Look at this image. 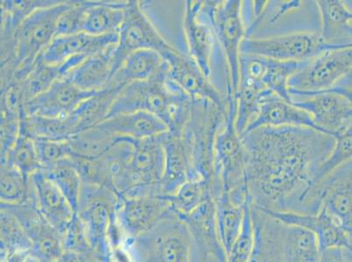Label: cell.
<instances>
[{"label": "cell", "instance_id": "6da1fadb", "mask_svg": "<svg viewBox=\"0 0 352 262\" xmlns=\"http://www.w3.org/2000/svg\"><path fill=\"white\" fill-rule=\"evenodd\" d=\"M252 206L302 213L334 137L307 127H262L242 136Z\"/></svg>", "mask_w": 352, "mask_h": 262}, {"label": "cell", "instance_id": "7a4b0ae2", "mask_svg": "<svg viewBox=\"0 0 352 262\" xmlns=\"http://www.w3.org/2000/svg\"><path fill=\"white\" fill-rule=\"evenodd\" d=\"M193 101L168 78V64L165 62L161 71L153 78L124 87L114 101L107 117L137 111L148 112L161 119L168 131L180 132L190 117Z\"/></svg>", "mask_w": 352, "mask_h": 262}, {"label": "cell", "instance_id": "3957f363", "mask_svg": "<svg viewBox=\"0 0 352 262\" xmlns=\"http://www.w3.org/2000/svg\"><path fill=\"white\" fill-rule=\"evenodd\" d=\"M70 1H59L28 16L14 35V59L11 68L1 71V88L12 81L22 82L34 69L41 54L56 36L60 15Z\"/></svg>", "mask_w": 352, "mask_h": 262}, {"label": "cell", "instance_id": "277c9868", "mask_svg": "<svg viewBox=\"0 0 352 262\" xmlns=\"http://www.w3.org/2000/svg\"><path fill=\"white\" fill-rule=\"evenodd\" d=\"M226 123L217 133L214 145V169L217 184L223 193L239 206L250 200L246 180V153L242 136L236 127L238 101L234 95H226Z\"/></svg>", "mask_w": 352, "mask_h": 262}, {"label": "cell", "instance_id": "5b68a950", "mask_svg": "<svg viewBox=\"0 0 352 262\" xmlns=\"http://www.w3.org/2000/svg\"><path fill=\"white\" fill-rule=\"evenodd\" d=\"M242 11L243 1L239 0L201 2V14L212 25L228 66L227 95L234 97L239 91L241 45L246 38Z\"/></svg>", "mask_w": 352, "mask_h": 262}, {"label": "cell", "instance_id": "8992f818", "mask_svg": "<svg viewBox=\"0 0 352 262\" xmlns=\"http://www.w3.org/2000/svg\"><path fill=\"white\" fill-rule=\"evenodd\" d=\"M305 62H280L267 57L243 54L239 60V85L235 97L257 98L265 91H272L292 102L289 81Z\"/></svg>", "mask_w": 352, "mask_h": 262}, {"label": "cell", "instance_id": "52a82bcc", "mask_svg": "<svg viewBox=\"0 0 352 262\" xmlns=\"http://www.w3.org/2000/svg\"><path fill=\"white\" fill-rule=\"evenodd\" d=\"M132 251L136 262H192L190 235L177 215L133 239Z\"/></svg>", "mask_w": 352, "mask_h": 262}, {"label": "cell", "instance_id": "ba28073f", "mask_svg": "<svg viewBox=\"0 0 352 262\" xmlns=\"http://www.w3.org/2000/svg\"><path fill=\"white\" fill-rule=\"evenodd\" d=\"M120 202V195L111 188L82 183L76 213L87 229L92 248L107 261H110L109 228L118 215Z\"/></svg>", "mask_w": 352, "mask_h": 262}, {"label": "cell", "instance_id": "9c48e42d", "mask_svg": "<svg viewBox=\"0 0 352 262\" xmlns=\"http://www.w3.org/2000/svg\"><path fill=\"white\" fill-rule=\"evenodd\" d=\"M321 209L352 232V160L335 169L309 191L302 213H316Z\"/></svg>", "mask_w": 352, "mask_h": 262}, {"label": "cell", "instance_id": "30bf717a", "mask_svg": "<svg viewBox=\"0 0 352 262\" xmlns=\"http://www.w3.org/2000/svg\"><path fill=\"white\" fill-rule=\"evenodd\" d=\"M163 134L142 140L130 139L133 152L128 168L126 191L122 197L162 196L161 181L165 167Z\"/></svg>", "mask_w": 352, "mask_h": 262}, {"label": "cell", "instance_id": "8fae6325", "mask_svg": "<svg viewBox=\"0 0 352 262\" xmlns=\"http://www.w3.org/2000/svg\"><path fill=\"white\" fill-rule=\"evenodd\" d=\"M350 46H331L323 43L320 34L298 32L263 39L245 38L241 45V53L280 62H300L314 59L326 51Z\"/></svg>", "mask_w": 352, "mask_h": 262}, {"label": "cell", "instance_id": "7c38bea8", "mask_svg": "<svg viewBox=\"0 0 352 262\" xmlns=\"http://www.w3.org/2000/svg\"><path fill=\"white\" fill-rule=\"evenodd\" d=\"M176 47L165 40L145 12L140 1H128L126 17L114 50V73L131 53L140 50H153L163 57Z\"/></svg>", "mask_w": 352, "mask_h": 262}, {"label": "cell", "instance_id": "4fadbf2b", "mask_svg": "<svg viewBox=\"0 0 352 262\" xmlns=\"http://www.w3.org/2000/svg\"><path fill=\"white\" fill-rule=\"evenodd\" d=\"M133 152L131 139L122 137L97 158L72 156L70 159L81 176L82 183L103 185L122 197L126 191L128 168Z\"/></svg>", "mask_w": 352, "mask_h": 262}, {"label": "cell", "instance_id": "5bb4252c", "mask_svg": "<svg viewBox=\"0 0 352 262\" xmlns=\"http://www.w3.org/2000/svg\"><path fill=\"white\" fill-rule=\"evenodd\" d=\"M352 71V45L306 60L290 79L289 91L316 93L335 87Z\"/></svg>", "mask_w": 352, "mask_h": 262}, {"label": "cell", "instance_id": "9a60e30c", "mask_svg": "<svg viewBox=\"0 0 352 262\" xmlns=\"http://www.w3.org/2000/svg\"><path fill=\"white\" fill-rule=\"evenodd\" d=\"M294 106L308 112L319 131L335 137L352 123V106L337 93L289 91Z\"/></svg>", "mask_w": 352, "mask_h": 262}, {"label": "cell", "instance_id": "2e32d148", "mask_svg": "<svg viewBox=\"0 0 352 262\" xmlns=\"http://www.w3.org/2000/svg\"><path fill=\"white\" fill-rule=\"evenodd\" d=\"M176 215L170 198L144 195L121 197L118 218L124 233L135 239L151 232L163 220Z\"/></svg>", "mask_w": 352, "mask_h": 262}, {"label": "cell", "instance_id": "e0dca14e", "mask_svg": "<svg viewBox=\"0 0 352 262\" xmlns=\"http://www.w3.org/2000/svg\"><path fill=\"white\" fill-rule=\"evenodd\" d=\"M1 209L11 212L25 229L33 244V254L43 262H57L64 252L62 233L44 218L35 204L34 196L28 202L8 204Z\"/></svg>", "mask_w": 352, "mask_h": 262}, {"label": "cell", "instance_id": "ac0fdd59", "mask_svg": "<svg viewBox=\"0 0 352 262\" xmlns=\"http://www.w3.org/2000/svg\"><path fill=\"white\" fill-rule=\"evenodd\" d=\"M179 218L190 235L192 262H226V251L217 232L212 198L204 201L193 212Z\"/></svg>", "mask_w": 352, "mask_h": 262}, {"label": "cell", "instance_id": "d6986e66", "mask_svg": "<svg viewBox=\"0 0 352 262\" xmlns=\"http://www.w3.org/2000/svg\"><path fill=\"white\" fill-rule=\"evenodd\" d=\"M168 64V78L193 99H204L227 110L223 97L187 53L175 49L163 57Z\"/></svg>", "mask_w": 352, "mask_h": 262}, {"label": "cell", "instance_id": "ffe728a7", "mask_svg": "<svg viewBox=\"0 0 352 262\" xmlns=\"http://www.w3.org/2000/svg\"><path fill=\"white\" fill-rule=\"evenodd\" d=\"M265 211L287 225L300 226L313 233L318 239L322 252L333 248L352 250V232L325 210L316 213Z\"/></svg>", "mask_w": 352, "mask_h": 262}, {"label": "cell", "instance_id": "44dd1931", "mask_svg": "<svg viewBox=\"0 0 352 262\" xmlns=\"http://www.w3.org/2000/svg\"><path fill=\"white\" fill-rule=\"evenodd\" d=\"M201 2L186 1L184 6V33L188 56L196 62L209 78L217 38L212 25L201 12Z\"/></svg>", "mask_w": 352, "mask_h": 262}, {"label": "cell", "instance_id": "7402d4cb", "mask_svg": "<svg viewBox=\"0 0 352 262\" xmlns=\"http://www.w3.org/2000/svg\"><path fill=\"white\" fill-rule=\"evenodd\" d=\"M97 93L82 91L68 79L59 80L46 91L25 102L21 114L47 118L64 117Z\"/></svg>", "mask_w": 352, "mask_h": 262}, {"label": "cell", "instance_id": "603a6c76", "mask_svg": "<svg viewBox=\"0 0 352 262\" xmlns=\"http://www.w3.org/2000/svg\"><path fill=\"white\" fill-rule=\"evenodd\" d=\"M289 126L307 127L319 131L308 112L294 106L292 102L274 92L265 91L259 97L254 118L243 135L262 127Z\"/></svg>", "mask_w": 352, "mask_h": 262}, {"label": "cell", "instance_id": "cb8c5ba5", "mask_svg": "<svg viewBox=\"0 0 352 262\" xmlns=\"http://www.w3.org/2000/svg\"><path fill=\"white\" fill-rule=\"evenodd\" d=\"M254 247L249 262H287L286 224L252 206Z\"/></svg>", "mask_w": 352, "mask_h": 262}, {"label": "cell", "instance_id": "d4e9b609", "mask_svg": "<svg viewBox=\"0 0 352 262\" xmlns=\"http://www.w3.org/2000/svg\"><path fill=\"white\" fill-rule=\"evenodd\" d=\"M118 43V33L95 36L80 33L56 37L41 54L40 59L49 65H59L73 57H89Z\"/></svg>", "mask_w": 352, "mask_h": 262}, {"label": "cell", "instance_id": "484cf974", "mask_svg": "<svg viewBox=\"0 0 352 262\" xmlns=\"http://www.w3.org/2000/svg\"><path fill=\"white\" fill-rule=\"evenodd\" d=\"M30 181L37 209L54 228L63 233L76 213L72 204L50 180L46 171L35 172Z\"/></svg>", "mask_w": 352, "mask_h": 262}, {"label": "cell", "instance_id": "4316f807", "mask_svg": "<svg viewBox=\"0 0 352 262\" xmlns=\"http://www.w3.org/2000/svg\"><path fill=\"white\" fill-rule=\"evenodd\" d=\"M165 167L161 181L162 196L170 197L190 180L191 163L181 134L166 131L162 135Z\"/></svg>", "mask_w": 352, "mask_h": 262}, {"label": "cell", "instance_id": "83f0119b", "mask_svg": "<svg viewBox=\"0 0 352 262\" xmlns=\"http://www.w3.org/2000/svg\"><path fill=\"white\" fill-rule=\"evenodd\" d=\"M111 135L135 140L150 139L168 131V126L155 115L145 111L116 115L96 126Z\"/></svg>", "mask_w": 352, "mask_h": 262}, {"label": "cell", "instance_id": "f1b7e54d", "mask_svg": "<svg viewBox=\"0 0 352 262\" xmlns=\"http://www.w3.org/2000/svg\"><path fill=\"white\" fill-rule=\"evenodd\" d=\"M316 5L321 15L323 43L331 46L352 45V10L341 0H319Z\"/></svg>", "mask_w": 352, "mask_h": 262}, {"label": "cell", "instance_id": "f546056e", "mask_svg": "<svg viewBox=\"0 0 352 262\" xmlns=\"http://www.w3.org/2000/svg\"><path fill=\"white\" fill-rule=\"evenodd\" d=\"M116 45L88 57L66 79L82 91L98 92L104 89L114 75V50Z\"/></svg>", "mask_w": 352, "mask_h": 262}, {"label": "cell", "instance_id": "4dcf8cb0", "mask_svg": "<svg viewBox=\"0 0 352 262\" xmlns=\"http://www.w3.org/2000/svg\"><path fill=\"white\" fill-rule=\"evenodd\" d=\"M165 62L162 54L156 51H136L126 57L105 88L121 91L131 83L147 81L161 71Z\"/></svg>", "mask_w": 352, "mask_h": 262}, {"label": "cell", "instance_id": "1f68e13d", "mask_svg": "<svg viewBox=\"0 0 352 262\" xmlns=\"http://www.w3.org/2000/svg\"><path fill=\"white\" fill-rule=\"evenodd\" d=\"M127 5L128 1H91L86 11L82 33L95 36L118 33Z\"/></svg>", "mask_w": 352, "mask_h": 262}, {"label": "cell", "instance_id": "d6a6232c", "mask_svg": "<svg viewBox=\"0 0 352 262\" xmlns=\"http://www.w3.org/2000/svg\"><path fill=\"white\" fill-rule=\"evenodd\" d=\"M87 58L86 56L73 57L59 65H49L39 57L30 75L22 82L25 102L46 91L54 82L68 78L69 73Z\"/></svg>", "mask_w": 352, "mask_h": 262}, {"label": "cell", "instance_id": "836d02e7", "mask_svg": "<svg viewBox=\"0 0 352 262\" xmlns=\"http://www.w3.org/2000/svg\"><path fill=\"white\" fill-rule=\"evenodd\" d=\"M213 200L215 203L217 232L227 254L241 233L245 206L235 204L223 191Z\"/></svg>", "mask_w": 352, "mask_h": 262}, {"label": "cell", "instance_id": "e575fe53", "mask_svg": "<svg viewBox=\"0 0 352 262\" xmlns=\"http://www.w3.org/2000/svg\"><path fill=\"white\" fill-rule=\"evenodd\" d=\"M33 251V244L18 219L9 212L0 211V261L12 255ZM33 254V252H32Z\"/></svg>", "mask_w": 352, "mask_h": 262}, {"label": "cell", "instance_id": "d590c367", "mask_svg": "<svg viewBox=\"0 0 352 262\" xmlns=\"http://www.w3.org/2000/svg\"><path fill=\"white\" fill-rule=\"evenodd\" d=\"M287 262H318L322 250L318 237L309 230L287 225L285 232Z\"/></svg>", "mask_w": 352, "mask_h": 262}, {"label": "cell", "instance_id": "8d00e7d4", "mask_svg": "<svg viewBox=\"0 0 352 262\" xmlns=\"http://www.w3.org/2000/svg\"><path fill=\"white\" fill-rule=\"evenodd\" d=\"M120 139L94 126L72 136L68 141L72 156L97 158L111 148Z\"/></svg>", "mask_w": 352, "mask_h": 262}, {"label": "cell", "instance_id": "74e56055", "mask_svg": "<svg viewBox=\"0 0 352 262\" xmlns=\"http://www.w3.org/2000/svg\"><path fill=\"white\" fill-rule=\"evenodd\" d=\"M1 163L14 166L28 178H30L35 172L45 170L38 155L34 140L21 130L14 145L6 158L1 159Z\"/></svg>", "mask_w": 352, "mask_h": 262}, {"label": "cell", "instance_id": "f35d334b", "mask_svg": "<svg viewBox=\"0 0 352 262\" xmlns=\"http://www.w3.org/2000/svg\"><path fill=\"white\" fill-rule=\"evenodd\" d=\"M212 184L206 180H188L170 198L176 215H187L212 198Z\"/></svg>", "mask_w": 352, "mask_h": 262}, {"label": "cell", "instance_id": "ab89813d", "mask_svg": "<svg viewBox=\"0 0 352 262\" xmlns=\"http://www.w3.org/2000/svg\"><path fill=\"white\" fill-rule=\"evenodd\" d=\"M30 178L23 174L14 166L1 163V187L0 199L1 203L17 204L28 202L33 198Z\"/></svg>", "mask_w": 352, "mask_h": 262}, {"label": "cell", "instance_id": "60d3db41", "mask_svg": "<svg viewBox=\"0 0 352 262\" xmlns=\"http://www.w3.org/2000/svg\"><path fill=\"white\" fill-rule=\"evenodd\" d=\"M45 171L50 180L62 191L76 213L82 187V180L78 171L73 165L72 159H66Z\"/></svg>", "mask_w": 352, "mask_h": 262}, {"label": "cell", "instance_id": "b9f144b4", "mask_svg": "<svg viewBox=\"0 0 352 262\" xmlns=\"http://www.w3.org/2000/svg\"><path fill=\"white\" fill-rule=\"evenodd\" d=\"M59 2L58 0H38V1H19L4 0L1 1V33L15 34L28 16L41 8H49Z\"/></svg>", "mask_w": 352, "mask_h": 262}, {"label": "cell", "instance_id": "7bdbcfd3", "mask_svg": "<svg viewBox=\"0 0 352 262\" xmlns=\"http://www.w3.org/2000/svg\"><path fill=\"white\" fill-rule=\"evenodd\" d=\"M335 145L331 154L320 166L315 176V185L335 169L352 160V123L334 137Z\"/></svg>", "mask_w": 352, "mask_h": 262}, {"label": "cell", "instance_id": "ee69618b", "mask_svg": "<svg viewBox=\"0 0 352 262\" xmlns=\"http://www.w3.org/2000/svg\"><path fill=\"white\" fill-rule=\"evenodd\" d=\"M254 247V230L252 216V204L245 206V220L241 233L227 252L226 262H249Z\"/></svg>", "mask_w": 352, "mask_h": 262}, {"label": "cell", "instance_id": "f6af8a7d", "mask_svg": "<svg viewBox=\"0 0 352 262\" xmlns=\"http://www.w3.org/2000/svg\"><path fill=\"white\" fill-rule=\"evenodd\" d=\"M91 1H70L69 8L60 15L57 24L56 36L82 33L86 11Z\"/></svg>", "mask_w": 352, "mask_h": 262}, {"label": "cell", "instance_id": "bcb514c9", "mask_svg": "<svg viewBox=\"0 0 352 262\" xmlns=\"http://www.w3.org/2000/svg\"><path fill=\"white\" fill-rule=\"evenodd\" d=\"M64 252H83L94 250L89 241L87 229L78 213L62 233Z\"/></svg>", "mask_w": 352, "mask_h": 262}, {"label": "cell", "instance_id": "7dc6e473", "mask_svg": "<svg viewBox=\"0 0 352 262\" xmlns=\"http://www.w3.org/2000/svg\"><path fill=\"white\" fill-rule=\"evenodd\" d=\"M38 155L45 170L72 156L68 140L53 141L47 139H34Z\"/></svg>", "mask_w": 352, "mask_h": 262}, {"label": "cell", "instance_id": "c3c4849f", "mask_svg": "<svg viewBox=\"0 0 352 262\" xmlns=\"http://www.w3.org/2000/svg\"><path fill=\"white\" fill-rule=\"evenodd\" d=\"M57 262H107L98 252L91 250L83 252H64Z\"/></svg>", "mask_w": 352, "mask_h": 262}, {"label": "cell", "instance_id": "681fc988", "mask_svg": "<svg viewBox=\"0 0 352 262\" xmlns=\"http://www.w3.org/2000/svg\"><path fill=\"white\" fill-rule=\"evenodd\" d=\"M318 262H350V260L346 250L333 248L322 252V257Z\"/></svg>", "mask_w": 352, "mask_h": 262}, {"label": "cell", "instance_id": "f907efd6", "mask_svg": "<svg viewBox=\"0 0 352 262\" xmlns=\"http://www.w3.org/2000/svg\"><path fill=\"white\" fill-rule=\"evenodd\" d=\"M302 1H283L280 2L278 6L276 14L271 19V22H275L280 20L284 14H289V12L296 10L302 5Z\"/></svg>", "mask_w": 352, "mask_h": 262}, {"label": "cell", "instance_id": "816d5d0a", "mask_svg": "<svg viewBox=\"0 0 352 262\" xmlns=\"http://www.w3.org/2000/svg\"><path fill=\"white\" fill-rule=\"evenodd\" d=\"M327 91L337 93V94L342 95V97L347 98L352 106V91H351V89L342 87V86L340 85H336L335 87L327 89Z\"/></svg>", "mask_w": 352, "mask_h": 262}, {"label": "cell", "instance_id": "f5cc1de1", "mask_svg": "<svg viewBox=\"0 0 352 262\" xmlns=\"http://www.w3.org/2000/svg\"><path fill=\"white\" fill-rule=\"evenodd\" d=\"M338 85L342 86V87L351 89V91H352V71L349 73L348 75L345 76V78L342 79Z\"/></svg>", "mask_w": 352, "mask_h": 262}, {"label": "cell", "instance_id": "db71d44e", "mask_svg": "<svg viewBox=\"0 0 352 262\" xmlns=\"http://www.w3.org/2000/svg\"><path fill=\"white\" fill-rule=\"evenodd\" d=\"M24 262H43V261H41L39 258H37L32 254L30 257H28L27 258V260H25Z\"/></svg>", "mask_w": 352, "mask_h": 262}, {"label": "cell", "instance_id": "11a10c76", "mask_svg": "<svg viewBox=\"0 0 352 262\" xmlns=\"http://www.w3.org/2000/svg\"><path fill=\"white\" fill-rule=\"evenodd\" d=\"M349 252V251H348ZM351 252V254H352V250L351 252Z\"/></svg>", "mask_w": 352, "mask_h": 262}, {"label": "cell", "instance_id": "9f6ffc18", "mask_svg": "<svg viewBox=\"0 0 352 262\" xmlns=\"http://www.w3.org/2000/svg\"><path fill=\"white\" fill-rule=\"evenodd\" d=\"M107 262H113V261H107Z\"/></svg>", "mask_w": 352, "mask_h": 262}]
</instances>
